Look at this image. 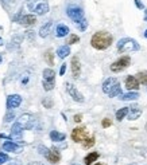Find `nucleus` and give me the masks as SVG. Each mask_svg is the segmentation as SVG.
<instances>
[{"mask_svg": "<svg viewBox=\"0 0 147 165\" xmlns=\"http://www.w3.org/2000/svg\"><path fill=\"white\" fill-rule=\"evenodd\" d=\"M46 158H47V161L51 162V164H57V162H60V160H61L60 150H58L57 148L49 149V153L46 154Z\"/></svg>", "mask_w": 147, "mask_h": 165, "instance_id": "obj_13", "label": "nucleus"}, {"mask_svg": "<svg viewBox=\"0 0 147 165\" xmlns=\"http://www.w3.org/2000/svg\"><path fill=\"white\" fill-rule=\"evenodd\" d=\"M23 129L25 127L22 126L19 121L12 124V127H11V138H15V140H20L23 136Z\"/></svg>", "mask_w": 147, "mask_h": 165, "instance_id": "obj_12", "label": "nucleus"}, {"mask_svg": "<svg viewBox=\"0 0 147 165\" xmlns=\"http://www.w3.org/2000/svg\"><path fill=\"white\" fill-rule=\"evenodd\" d=\"M117 50H119V52H131L140 50V46H139V43L135 39L123 38L117 42Z\"/></svg>", "mask_w": 147, "mask_h": 165, "instance_id": "obj_2", "label": "nucleus"}, {"mask_svg": "<svg viewBox=\"0 0 147 165\" xmlns=\"http://www.w3.org/2000/svg\"><path fill=\"white\" fill-rule=\"evenodd\" d=\"M14 118H15V114H14V111H11V110H10L8 113H7L6 116H4V122H6V124H7V122H11Z\"/></svg>", "mask_w": 147, "mask_h": 165, "instance_id": "obj_34", "label": "nucleus"}, {"mask_svg": "<svg viewBox=\"0 0 147 165\" xmlns=\"http://www.w3.org/2000/svg\"><path fill=\"white\" fill-rule=\"evenodd\" d=\"M113 42V36L107 31H97L93 34L92 39H90V44L95 50H107Z\"/></svg>", "mask_w": 147, "mask_h": 165, "instance_id": "obj_1", "label": "nucleus"}, {"mask_svg": "<svg viewBox=\"0 0 147 165\" xmlns=\"http://www.w3.org/2000/svg\"><path fill=\"white\" fill-rule=\"evenodd\" d=\"M28 81H30V73H28V71H26V73L22 74V78H20V83H22V86H27V85H28Z\"/></svg>", "mask_w": 147, "mask_h": 165, "instance_id": "obj_33", "label": "nucleus"}, {"mask_svg": "<svg viewBox=\"0 0 147 165\" xmlns=\"http://www.w3.org/2000/svg\"><path fill=\"white\" fill-rule=\"evenodd\" d=\"M34 12H35L37 15H45L49 12V4L46 3V1H42V3H38L35 6V8H34Z\"/></svg>", "mask_w": 147, "mask_h": 165, "instance_id": "obj_19", "label": "nucleus"}, {"mask_svg": "<svg viewBox=\"0 0 147 165\" xmlns=\"http://www.w3.org/2000/svg\"><path fill=\"white\" fill-rule=\"evenodd\" d=\"M98 156H100V154H98L97 152H90L89 154H87V156H85V158H84V164H85V165H90V164H93V162H95L96 160L98 158Z\"/></svg>", "mask_w": 147, "mask_h": 165, "instance_id": "obj_24", "label": "nucleus"}, {"mask_svg": "<svg viewBox=\"0 0 147 165\" xmlns=\"http://www.w3.org/2000/svg\"><path fill=\"white\" fill-rule=\"evenodd\" d=\"M128 108H130V110H128L127 118L130 119V121H135V119H138L139 117H140V114H142V109H140V106H138V105H132V106H128Z\"/></svg>", "mask_w": 147, "mask_h": 165, "instance_id": "obj_14", "label": "nucleus"}, {"mask_svg": "<svg viewBox=\"0 0 147 165\" xmlns=\"http://www.w3.org/2000/svg\"><path fill=\"white\" fill-rule=\"evenodd\" d=\"M120 94H122V87H120V83L117 82V83L113 87H112L111 91L108 93V95H109L111 98H113V97H117V95H120Z\"/></svg>", "mask_w": 147, "mask_h": 165, "instance_id": "obj_27", "label": "nucleus"}, {"mask_svg": "<svg viewBox=\"0 0 147 165\" xmlns=\"http://www.w3.org/2000/svg\"><path fill=\"white\" fill-rule=\"evenodd\" d=\"M27 165H43L42 162H39V161H31L30 164H27Z\"/></svg>", "mask_w": 147, "mask_h": 165, "instance_id": "obj_43", "label": "nucleus"}, {"mask_svg": "<svg viewBox=\"0 0 147 165\" xmlns=\"http://www.w3.org/2000/svg\"><path fill=\"white\" fill-rule=\"evenodd\" d=\"M51 28H53V22L49 20V22L45 23V24L39 28V36H41V38H47V36L50 35V32H51Z\"/></svg>", "mask_w": 147, "mask_h": 165, "instance_id": "obj_16", "label": "nucleus"}, {"mask_svg": "<svg viewBox=\"0 0 147 165\" xmlns=\"http://www.w3.org/2000/svg\"><path fill=\"white\" fill-rule=\"evenodd\" d=\"M43 106L45 108H47V109H50V108H53V101L50 99V98H47V99H43Z\"/></svg>", "mask_w": 147, "mask_h": 165, "instance_id": "obj_37", "label": "nucleus"}, {"mask_svg": "<svg viewBox=\"0 0 147 165\" xmlns=\"http://www.w3.org/2000/svg\"><path fill=\"white\" fill-rule=\"evenodd\" d=\"M38 149H39V153H41V154H43V156H46V154L49 153V150H47L46 148H43V146H39Z\"/></svg>", "mask_w": 147, "mask_h": 165, "instance_id": "obj_41", "label": "nucleus"}, {"mask_svg": "<svg viewBox=\"0 0 147 165\" xmlns=\"http://www.w3.org/2000/svg\"><path fill=\"white\" fill-rule=\"evenodd\" d=\"M43 90L45 91H50V90L54 89L55 86V71L51 69H45L43 70Z\"/></svg>", "mask_w": 147, "mask_h": 165, "instance_id": "obj_3", "label": "nucleus"}, {"mask_svg": "<svg viewBox=\"0 0 147 165\" xmlns=\"http://www.w3.org/2000/svg\"><path fill=\"white\" fill-rule=\"evenodd\" d=\"M65 71H66V63H62L60 69V75H65Z\"/></svg>", "mask_w": 147, "mask_h": 165, "instance_id": "obj_42", "label": "nucleus"}, {"mask_svg": "<svg viewBox=\"0 0 147 165\" xmlns=\"http://www.w3.org/2000/svg\"><path fill=\"white\" fill-rule=\"evenodd\" d=\"M3 44H4V41H3L1 38H0V46H3Z\"/></svg>", "mask_w": 147, "mask_h": 165, "instance_id": "obj_45", "label": "nucleus"}, {"mask_svg": "<svg viewBox=\"0 0 147 165\" xmlns=\"http://www.w3.org/2000/svg\"><path fill=\"white\" fill-rule=\"evenodd\" d=\"M95 142H96V141H95V137L92 136V137H87L81 144H82V146H84L85 149H89V148H92V146L95 145Z\"/></svg>", "mask_w": 147, "mask_h": 165, "instance_id": "obj_28", "label": "nucleus"}, {"mask_svg": "<svg viewBox=\"0 0 147 165\" xmlns=\"http://www.w3.org/2000/svg\"><path fill=\"white\" fill-rule=\"evenodd\" d=\"M69 32H70L69 27L65 24H58L57 27H55V36H57V38H63V36H66Z\"/></svg>", "mask_w": 147, "mask_h": 165, "instance_id": "obj_20", "label": "nucleus"}, {"mask_svg": "<svg viewBox=\"0 0 147 165\" xmlns=\"http://www.w3.org/2000/svg\"><path fill=\"white\" fill-rule=\"evenodd\" d=\"M117 82H119V81H117L116 78H112V77H111V78H107L105 81H104V83H103V91L105 93V94H108V93L112 90V87H113Z\"/></svg>", "mask_w": 147, "mask_h": 165, "instance_id": "obj_17", "label": "nucleus"}, {"mask_svg": "<svg viewBox=\"0 0 147 165\" xmlns=\"http://www.w3.org/2000/svg\"><path fill=\"white\" fill-rule=\"evenodd\" d=\"M144 36H146V38H147V30L144 31Z\"/></svg>", "mask_w": 147, "mask_h": 165, "instance_id": "obj_48", "label": "nucleus"}, {"mask_svg": "<svg viewBox=\"0 0 147 165\" xmlns=\"http://www.w3.org/2000/svg\"><path fill=\"white\" fill-rule=\"evenodd\" d=\"M130 65H131V58L127 57V55H124V57L119 58L116 62L112 63V65H111V71H112V73H122V71L125 70Z\"/></svg>", "mask_w": 147, "mask_h": 165, "instance_id": "obj_4", "label": "nucleus"}, {"mask_svg": "<svg viewBox=\"0 0 147 165\" xmlns=\"http://www.w3.org/2000/svg\"><path fill=\"white\" fill-rule=\"evenodd\" d=\"M20 42H22V36L19 35H15L14 38L11 39V44L8 46V50H15L20 46Z\"/></svg>", "mask_w": 147, "mask_h": 165, "instance_id": "obj_25", "label": "nucleus"}, {"mask_svg": "<svg viewBox=\"0 0 147 165\" xmlns=\"http://www.w3.org/2000/svg\"><path fill=\"white\" fill-rule=\"evenodd\" d=\"M3 150H6V152H14V153H19V152H20V146L16 145L15 142H12V141H6V142L3 144Z\"/></svg>", "mask_w": 147, "mask_h": 165, "instance_id": "obj_18", "label": "nucleus"}, {"mask_svg": "<svg viewBox=\"0 0 147 165\" xmlns=\"http://www.w3.org/2000/svg\"><path fill=\"white\" fill-rule=\"evenodd\" d=\"M73 119H74V122H76V124H78V122H81V121H82V114H76Z\"/></svg>", "mask_w": 147, "mask_h": 165, "instance_id": "obj_39", "label": "nucleus"}, {"mask_svg": "<svg viewBox=\"0 0 147 165\" xmlns=\"http://www.w3.org/2000/svg\"><path fill=\"white\" fill-rule=\"evenodd\" d=\"M20 103H22V97L19 94H11L7 97V109L8 110L19 108Z\"/></svg>", "mask_w": 147, "mask_h": 165, "instance_id": "obj_8", "label": "nucleus"}, {"mask_svg": "<svg viewBox=\"0 0 147 165\" xmlns=\"http://www.w3.org/2000/svg\"><path fill=\"white\" fill-rule=\"evenodd\" d=\"M136 78H138V81L140 82L142 85L147 86V71H139V73L136 74Z\"/></svg>", "mask_w": 147, "mask_h": 165, "instance_id": "obj_29", "label": "nucleus"}, {"mask_svg": "<svg viewBox=\"0 0 147 165\" xmlns=\"http://www.w3.org/2000/svg\"><path fill=\"white\" fill-rule=\"evenodd\" d=\"M72 74H73L74 78H78L80 74H81V65H80V60L77 57L72 58Z\"/></svg>", "mask_w": 147, "mask_h": 165, "instance_id": "obj_15", "label": "nucleus"}, {"mask_svg": "<svg viewBox=\"0 0 147 165\" xmlns=\"http://www.w3.org/2000/svg\"><path fill=\"white\" fill-rule=\"evenodd\" d=\"M66 15L74 23H78L81 19H84V11H82L81 7H77V6H69L66 8Z\"/></svg>", "mask_w": 147, "mask_h": 165, "instance_id": "obj_5", "label": "nucleus"}, {"mask_svg": "<svg viewBox=\"0 0 147 165\" xmlns=\"http://www.w3.org/2000/svg\"><path fill=\"white\" fill-rule=\"evenodd\" d=\"M112 125V121L109 118H104L103 121H101V126L104 127V129H107V127H109Z\"/></svg>", "mask_w": 147, "mask_h": 165, "instance_id": "obj_36", "label": "nucleus"}, {"mask_svg": "<svg viewBox=\"0 0 147 165\" xmlns=\"http://www.w3.org/2000/svg\"><path fill=\"white\" fill-rule=\"evenodd\" d=\"M25 35H26V38H28V41H34V39H35V34H34V31H27Z\"/></svg>", "mask_w": 147, "mask_h": 165, "instance_id": "obj_38", "label": "nucleus"}, {"mask_svg": "<svg viewBox=\"0 0 147 165\" xmlns=\"http://www.w3.org/2000/svg\"><path fill=\"white\" fill-rule=\"evenodd\" d=\"M135 1V4H136V7H138L139 10H144V6H143V3H142L140 0H134Z\"/></svg>", "mask_w": 147, "mask_h": 165, "instance_id": "obj_40", "label": "nucleus"}, {"mask_svg": "<svg viewBox=\"0 0 147 165\" xmlns=\"http://www.w3.org/2000/svg\"><path fill=\"white\" fill-rule=\"evenodd\" d=\"M139 98V93L138 91H128L125 94H120L119 99L120 101H136Z\"/></svg>", "mask_w": 147, "mask_h": 165, "instance_id": "obj_21", "label": "nucleus"}, {"mask_svg": "<svg viewBox=\"0 0 147 165\" xmlns=\"http://www.w3.org/2000/svg\"><path fill=\"white\" fill-rule=\"evenodd\" d=\"M19 122L22 124V126L25 127V129H33L34 124H35V118H34V116L26 113V114H22V116H20Z\"/></svg>", "mask_w": 147, "mask_h": 165, "instance_id": "obj_9", "label": "nucleus"}, {"mask_svg": "<svg viewBox=\"0 0 147 165\" xmlns=\"http://www.w3.org/2000/svg\"><path fill=\"white\" fill-rule=\"evenodd\" d=\"M70 137L74 142H82V141H84L87 137H89V136H88V130L85 126H77L73 129Z\"/></svg>", "mask_w": 147, "mask_h": 165, "instance_id": "obj_6", "label": "nucleus"}, {"mask_svg": "<svg viewBox=\"0 0 147 165\" xmlns=\"http://www.w3.org/2000/svg\"><path fill=\"white\" fill-rule=\"evenodd\" d=\"M78 42H80V36L76 35V34H70L68 41H66V43L70 46V44H76V43H78Z\"/></svg>", "mask_w": 147, "mask_h": 165, "instance_id": "obj_31", "label": "nucleus"}, {"mask_svg": "<svg viewBox=\"0 0 147 165\" xmlns=\"http://www.w3.org/2000/svg\"><path fill=\"white\" fill-rule=\"evenodd\" d=\"M18 22L22 26H25V27H30V26H34L37 23V16L33 14H27V15L20 16L19 19H18Z\"/></svg>", "mask_w": 147, "mask_h": 165, "instance_id": "obj_10", "label": "nucleus"}, {"mask_svg": "<svg viewBox=\"0 0 147 165\" xmlns=\"http://www.w3.org/2000/svg\"><path fill=\"white\" fill-rule=\"evenodd\" d=\"M1 62H3V57H1V54H0V65H1Z\"/></svg>", "mask_w": 147, "mask_h": 165, "instance_id": "obj_46", "label": "nucleus"}, {"mask_svg": "<svg viewBox=\"0 0 147 165\" xmlns=\"http://www.w3.org/2000/svg\"><path fill=\"white\" fill-rule=\"evenodd\" d=\"M95 165H107V164H103V162H97V164H95Z\"/></svg>", "mask_w": 147, "mask_h": 165, "instance_id": "obj_47", "label": "nucleus"}, {"mask_svg": "<svg viewBox=\"0 0 147 165\" xmlns=\"http://www.w3.org/2000/svg\"><path fill=\"white\" fill-rule=\"evenodd\" d=\"M66 138V136L61 132H57V130H51L50 132V140L54 141V142H61Z\"/></svg>", "mask_w": 147, "mask_h": 165, "instance_id": "obj_23", "label": "nucleus"}, {"mask_svg": "<svg viewBox=\"0 0 147 165\" xmlns=\"http://www.w3.org/2000/svg\"><path fill=\"white\" fill-rule=\"evenodd\" d=\"M45 60H46L47 65H50V66L54 65V54L51 52V50L45 52Z\"/></svg>", "mask_w": 147, "mask_h": 165, "instance_id": "obj_30", "label": "nucleus"}, {"mask_svg": "<svg viewBox=\"0 0 147 165\" xmlns=\"http://www.w3.org/2000/svg\"><path fill=\"white\" fill-rule=\"evenodd\" d=\"M139 86H140V82L138 81V78L134 75H128L127 78H125V87H127L130 91H134V90H138Z\"/></svg>", "mask_w": 147, "mask_h": 165, "instance_id": "obj_11", "label": "nucleus"}, {"mask_svg": "<svg viewBox=\"0 0 147 165\" xmlns=\"http://www.w3.org/2000/svg\"><path fill=\"white\" fill-rule=\"evenodd\" d=\"M69 54H70V47H69V44H63V46L58 47L57 55H58V58H60V59H63V58H66Z\"/></svg>", "mask_w": 147, "mask_h": 165, "instance_id": "obj_22", "label": "nucleus"}, {"mask_svg": "<svg viewBox=\"0 0 147 165\" xmlns=\"http://www.w3.org/2000/svg\"><path fill=\"white\" fill-rule=\"evenodd\" d=\"M65 86H66V91L69 93V95L72 97V99H73V101H76V102H80V103H82L85 101L84 95H82L81 93L77 90V87L74 86L73 83H69V82H68Z\"/></svg>", "mask_w": 147, "mask_h": 165, "instance_id": "obj_7", "label": "nucleus"}, {"mask_svg": "<svg viewBox=\"0 0 147 165\" xmlns=\"http://www.w3.org/2000/svg\"><path fill=\"white\" fill-rule=\"evenodd\" d=\"M128 110H130V108H122V109H119V110L116 111V119L117 121H122L123 118H125L127 117V114H128Z\"/></svg>", "mask_w": 147, "mask_h": 165, "instance_id": "obj_26", "label": "nucleus"}, {"mask_svg": "<svg viewBox=\"0 0 147 165\" xmlns=\"http://www.w3.org/2000/svg\"><path fill=\"white\" fill-rule=\"evenodd\" d=\"M144 22H147V10H144Z\"/></svg>", "mask_w": 147, "mask_h": 165, "instance_id": "obj_44", "label": "nucleus"}, {"mask_svg": "<svg viewBox=\"0 0 147 165\" xmlns=\"http://www.w3.org/2000/svg\"><path fill=\"white\" fill-rule=\"evenodd\" d=\"M7 161H10V157H8V154L7 153H0V165H3V164H6Z\"/></svg>", "mask_w": 147, "mask_h": 165, "instance_id": "obj_35", "label": "nucleus"}, {"mask_svg": "<svg viewBox=\"0 0 147 165\" xmlns=\"http://www.w3.org/2000/svg\"><path fill=\"white\" fill-rule=\"evenodd\" d=\"M76 26H77V28H78L80 31H85V30H87V27H88V20L84 18V19H81L78 23H76Z\"/></svg>", "mask_w": 147, "mask_h": 165, "instance_id": "obj_32", "label": "nucleus"}]
</instances>
